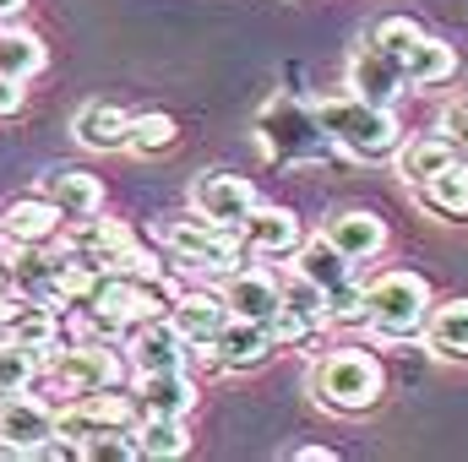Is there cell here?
<instances>
[{
    "instance_id": "19",
    "label": "cell",
    "mask_w": 468,
    "mask_h": 462,
    "mask_svg": "<svg viewBox=\"0 0 468 462\" xmlns=\"http://www.w3.org/2000/svg\"><path fill=\"white\" fill-rule=\"evenodd\" d=\"M131 446L136 457H153V462H175L191 452V436H186V419H164V414H142L131 425Z\"/></svg>"
},
{
    "instance_id": "8",
    "label": "cell",
    "mask_w": 468,
    "mask_h": 462,
    "mask_svg": "<svg viewBox=\"0 0 468 462\" xmlns=\"http://www.w3.org/2000/svg\"><path fill=\"white\" fill-rule=\"evenodd\" d=\"M131 359H136V370H186L191 359H207V348L191 343L180 327H175V316H147L136 332H131ZM213 364V359H207Z\"/></svg>"
},
{
    "instance_id": "36",
    "label": "cell",
    "mask_w": 468,
    "mask_h": 462,
    "mask_svg": "<svg viewBox=\"0 0 468 462\" xmlns=\"http://www.w3.org/2000/svg\"><path fill=\"white\" fill-rule=\"evenodd\" d=\"M294 457H305V462H316V457H322V462H327V457H333V452H327V446H300Z\"/></svg>"
},
{
    "instance_id": "20",
    "label": "cell",
    "mask_w": 468,
    "mask_h": 462,
    "mask_svg": "<svg viewBox=\"0 0 468 462\" xmlns=\"http://www.w3.org/2000/svg\"><path fill=\"white\" fill-rule=\"evenodd\" d=\"M44 196L66 213V224H71V218H93V213H104V185H99L93 174H82V169H55L49 185H44Z\"/></svg>"
},
{
    "instance_id": "18",
    "label": "cell",
    "mask_w": 468,
    "mask_h": 462,
    "mask_svg": "<svg viewBox=\"0 0 468 462\" xmlns=\"http://www.w3.org/2000/svg\"><path fill=\"white\" fill-rule=\"evenodd\" d=\"M224 299H229V316L267 321V316L278 310V278L261 272V267H234L229 283H224Z\"/></svg>"
},
{
    "instance_id": "13",
    "label": "cell",
    "mask_w": 468,
    "mask_h": 462,
    "mask_svg": "<svg viewBox=\"0 0 468 462\" xmlns=\"http://www.w3.org/2000/svg\"><path fill=\"white\" fill-rule=\"evenodd\" d=\"M267 353H272L267 327H261V321H245V316H229V321L218 327V338L207 343V359H213L218 370H256Z\"/></svg>"
},
{
    "instance_id": "1",
    "label": "cell",
    "mask_w": 468,
    "mask_h": 462,
    "mask_svg": "<svg viewBox=\"0 0 468 462\" xmlns=\"http://www.w3.org/2000/svg\"><path fill=\"white\" fill-rule=\"evenodd\" d=\"M316 125L327 131V142H338L349 158H365V163H381L403 147V125L392 110L381 104H365L354 93H338V99H322L316 104Z\"/></svg>"
},
{
    "instance_id": "16",
    "label": "cell",
    "mask_w": 468,
    "mask_h": 462,
    "mask_svg": "<svg viewBox=\"0 0 468 462\" xmlns=\"http://www.w3.org/2000/svg\"><path fill=\"white\" fill-rule=\"evenodd\" d=\"M71 131H77V142H82L88 152H120V147L131 142V115H125L120 104L93 99V104H82V110H77Z\"/></svg>"
},
{
    "instance_id": "30",
    "label": "cell",
    "mask_w": 468,
    "mask_h": 462,
    "mask_svg": "<svg viewBox=\"0 0 468 462\" xmlns=\"http://www.w3.org/2000/svg\"><path fill=\"white\" fill-rule=\"evenodd\" d=\"M180 142V125H175V115H164V110H153V115H131V152H169Z\"/></svg>"
},
{
    "instance_id": "12",
    "label": "cell",
    "mask_w": 468,
    "mask_h": 462,
    "mask_svg": "<svg viewBox=\"0 0 468 462\" xmlns=\"http://www.w3.org/2000/svg\"><path fill=\"white\" fill-rule=\"evenodd\" d=\"M136 414H164V419H186L197 408V381L186 370H142L136 381Z\"/></svg>"
},
{
    "instance_id": "7",
    "label": "cell",
    "mask_w": 468,
    "mask_h": 462,
    "mask_svg": "<svg viewBox=\"0 0 468 462\" xmlns=\"http://www.w3.org/2000/svg\"><path fill=\"white\" fill-rule=\"evenodd\" d=\"M164 245L175 250V256H186V261H197V267H213V272H234L239 267V229H224V224H207V218H197V224H164Z\"/></svg>"
},
{
    "instance_id": "11",
    "label": "cell",
    "mask_w": 468,
    "mask_h": 462,
    "mask_svg": "<svg viewBox=\"0 0 468 462\" xmlns=\"http://www.w3.org/2000/svg\"><path fill=\"white\" fill-rule=\"evenodd\" d=\"M349 93H354V99H365V104L392 110V104L409 93L403 60H398V55H387V49H376V44H365V49L349 60Z\"/></svg>"
},
{
    "instance_id": "17",
    "label": "cell",
    "mask_w": 468,
    "mask_h": 462,
    "mask_svg": "<svg viewBox=\"0 0 468 462\" xmlns=\"http://www.w3.org/2000/svg\"><path fill=\"white\" fill-rule=\"evenodd\" d=\"M169 316H175V327H180L191 343L207 348L213 338H218V327L229 321V299H224V294H213V289H186V294L175 299V310H169Z\"/></svg>"
},
{
    "instance_id": "27",
    "label": "cell",
    "mask_w": 468,
    "mask_h": 462,
    "mask_svg": "<svg viewBox=\"0 0 468 462\" xmlns=\"http://www.w3.org/2000/svg\"><path fill=\"white\" fill-rule=\"evenodd\" d=\"M55 332H60V321H55L49 305H38V299H16V316H11L5 338H16V343H27V348L44 353V348L55 343Z\"/></svg>"
},
{
    "instance_id": "10",
    "label": "cell",
    "mask_w": 468,
    "mask_h": 462,
    "mask_svg": "<svg viewBox=\"0 0 468 462\" xmlns=\"http://www.w3.org/2000/svg\"><path fill=\"white\" fill-rule=\"evenodd\" d=\"M239 245L250 256H261V261H294V250L305 245V234H300V218L289 207H261L256 202L245 213V224H239Z\"/></svg>"
},
{
    "instance_id": "37",
    "label": "cell",
    "mask_w": 468,
    "mask_h": 462,
    "mask_svg": "<svg viewBox=\"0 0 468 462\" xmlns=\"http://www.w3.org/2000/svg\"><path fill=\"white\" fill-rule=\"evenodd\" d=\"M27 0H0V16H11V11H22Z\"/></svg>"
},
{
    "instance_id": "4",
    "label": "cell",
    "mask_w": 468,
    "mask_h": 462,
    "mask_svg": "<svg viewBox=\"0 0 468 462\" xmlns=\"http://www.w3.org/2000/svg\"><path fill=\"white\" fill-rule=\"evenodd\" d=\"M136 419H142V414H136V397L104 386V392H88V397H77L71 408H60V414H55V436L71 441L77 457H82V446H88L93 436H104V430H131Z\"/></svg>"
},
{
    "instance_id": "28",
    "label": "cell",
    "mask_w": 468,
    "mask_h": 462,
    "mask_svg": "<svg viewBox=\"0 0 468 462\" xmlns=\"http://www.w3.org/2000/svg\"><path fill=\"white\" fill-rule=\"evenodd\" d=\"M261 327H267L272 348H305L322 327H327V321H316V316H305V310H294V305H283V299H278V310H272Z\"/></svg>"
},
{
    "instance_id": "24",
    "label": "cell",
    "mask_w": 468,
    "mask_h": 462,
    "mask_svg": "<svg viewBox=\"0 0 468 462\" xmlns=\"http://www.w3.org/2000/svg\"><path fill=\"white\" fill-rule=\"evenodd\" d=\"M452 158H458V147H452L441 131H431V136H414V142L398 147V174H403L409 185H420V180H431L436 169H447Z\"/></svg>"
},
{
    "instance_id": "3",
    "label": "cell",
    "mask_w": 468,
    "mask_h": 462,
    "mask_svg": "<svg viewBox=\"0 0 468 462\" xmlns=\"http://www.w3.org/2000/svg\"><path fill=\"white\" fill-rule=\"evenodd\" d=\"M431 283L420 272H381L376 283H365V327L381 343H409L425 332L431 316Z\"/></svg>"
},
{
    "instance_id": "26",
    "label": "cell",
    "mask_w": 468,
    "mask_h": 462,
    "mask_svg": "<svg viewBox=\"0 0 468 462\" xmlns=\"http://www.w3.org/2000/svg\"><path fill=\"white\" fill-rule=\"evenodd\" d=\"M44 44H38V33H22V27H11V33H0V77H16V82H27V77H38L44 71Z\"/></svg>"
},
{
    "instance_id": "32",
    "label": "cell",
    "mask_w": 468,
    "mask_h": 462,
    "mask_svg": "<svg viewBox=\"0 0 468 462\" xmlns=\"http://www.w3.org/2000/svg\"><path fill=\"white\" fill-rule=\"evenodd\" d=\"M327 327H365V289L354 278L327 289Z\"/></svg>"
},
{
    "instance_id": "9",
    "label": "cell",
    "mask_w": 468,
    "mask_h": 462,
    "mask_svg": "<svg viewBox=\"0 0 468 462\" xmlns=\"http://www.w3.org/2000/svg\"><path fill=\"white\" fill-rule=\"evenodd\" d=\"M191 207H197V218H207V224L239 229V224H245V213L256 207V185H250L245 174L213 169V174H202V180L191 185Z\"/></svg>"
},
{
    "instance_id": "15",
    "label": "cell",
    "mask_w": 468,
    "mask_h": 462,
    "mask_svg": "<svg viewBox=\"0 0 468 462\" xmlns=\"http://www.w3.org/2000/svg\"><path fill=\"white\" fill-rule=\"evenodd\" d=\"M322 239H327V245H338L349 261H370V256H381V250H387V224H381L376 213H365V207H349V213L327 218Z\"/></svg>"
},
{
    "instance_id": "14",
    "label": "cell",
    "mask_w": 468,
    "mask_h": 462,
    "mask_svg": "<svg viewBox=\"0 0 468 462\" xmlns=\"http://www.w3.org/2000/svg\"><path fill=\"white\" fill-rule=\"evenodd\" d=\"M0 229L11 234V245H49L55 234L66 229V213L49 196H16L0 213Z\"/></svg>"
},
{
    "instance_id": "38",
    "label": "cell",
    "mask_w": 468,
    "mask_h": 462,
    "mask_svg": "<svg viewBox=\"0 0 468 462\" xmlns=\"http://www.w3.org/2000/svg\"><path fill=\"white\" fill-rule=\"evenodd\" d=\"M0 278H5V267H0Z\"/></svg>"
},
{
    "instance_id": "5",
    "label": "cell",
    "mask_w": 468,
    "mask_h": 462,
    "mask_svg": "<svg viewBox=\"0 0 468 462\" xmlns=\"http://www.w3.org/2000/svg\"><path fill=\"white\" fill-rule=\"evenodd\" d=\"M120 381V359L115 348L104 343H77V348H60L49 359V386L66 392V397H88V392H104Z\"/></svg>"
},
{
    "instance_id": "34",
    "label": "cell",
    "mask_w": 468,
    "mask_h": 462,
    "mask_svg": "<svg viewBox=\"0 0 468 462\" xmlns=\"http://www.w3.org/2000/svg\"><path fill=\"white\" fill-rule=\"evenodd\" d=\"M16 110H22V82L0 77V115H16Z\"/></svg>"
},
{
    "instance_id": "25",
    "label": "cell",
    "mask_w": 468,
    "mask_h": 462,
    "mask_svg": "<svg viewBox=\"0 0 468 462\" xmlns=\"http://www.w3.org/2000/svg\"><path fill=\"white\" fill-rule=\"evenodd\" d=\"M452 71H458L452 44H441V38H431V33L403 55V77H409V88H436V82H447Z\"/></svg>"
},
{
    "instance_id": "31",
    "label": "cell",
    "mask_w": 468,
    "mask_h": 462,
    "mask_svg": "<svg viewBox=\"0 0 468 462\" xmlns=\"http://www.w3.org/2000/svg\"><path fill=\"white\" fill-rule=\"evenodd\" d=\"M420 38H425V27H420V22H409V16H381V22H376V33H370V44H376V49H387V55H398V60H403Z\"/></svg>"
},
{
    "instance_id": "23",
    "label": "cell",
    "mask_w": 468,
    "mask_h": 462,
    "mask_svg": "<svg viewBox=\"0 0 468 462\" xmlns=\"http://www.w3.org/2000/svg\"><path fill=\"white\" fill-rule=\"evenodd\" d=\"M289 272L311 278L316 289H338V283L354 278V261L338 250V245H327V239H305V245L294 250V267H289Z\"/></svg>"
},
{
    "instance_id": "6",
    "label": "cell",
    "mask_w": 468,
    "mask_h": 462,
    "mask_svg": "<svg viewBox=\"0 0 468 462\" xmlns=\"http://www.w3.org/2000/svg\"><path fill=\"white\" fill-rule=\"evenodd\" d=\"M55 441V414L38 397H0V457H38Z\"/></svg>"
},
{
    "instance_id": "29",
    "label": "cell",
    "mask_w": 468,
    "mask_h": 462,
    "mask_svg": "<svg viewBox=\"0 0 468 462\" xmlns=\"http://www.w3.org/2000/svg\"><path fill=\"white\" fill-rule=\"evenodd\" d=\"M33 375H38V348L16 343V338H0V397L27 392Z\"/></svg>"
},
{
    "instance_id": "35",
    "label": "cell",
    "mask_w": 468,
    "mask_h": 462,
    "mask_svg": "<svg viewBox=\"0 0 468 462\" xmlns=\"http://www.w3.org/2000/svg\"><path fill=\"white\" fill-rule=\"evenodd\" d=\"M11 316H16V294H0V332L11 327Z\"/></svg>"
},
{
    "instance_id": "33",
    "label": "cell",
    "mask_w": 468,
    "mask_h": 462,
    "mask_svg": "<svg viewBox=\"0 0 468 462\" xmlns=\"http://www.w3.org/2000/svg\"><path fill=\"white\" fill-rule=\"evenodd\" d=\"M441 136L458 147V158H468V104H447L441 110Z\"/></svg>"
},
{
    "instance_id": "22",
    "label": "cell",
    "mask_w": 468,
    "mask_h": 462,
    "mask_svg": "<svg viewBox=\"0 0 468 462\" xmlns=\"http://www.w3.org/2000/svg\"><path fill=\"white\" fill-rule=\"evenodd\" d=\"M425 343L436 359H468V299L431 305L425 316Z\"/></svg>"
},
{
    "instance_id": "21",
    "label": "cell",
    "mask_w": 468,
    "mask_h": 462,
    "mask_svg": "<svg viewBox=\"0 0 468 462\" xmlns=\"http://www.w3.org/2000/svg\"><path fill=\"white\" fill-rule=\"evenodd\" d=\"M420 207L436 213V218H468V163L463 158H452L447 169L420 180Z\"/></svg>"
},
{
    "instance_id": "2",
    "label": "cell",
    "mask_w": 468,
    "mask_h": 462,
    "mask_svg": "<svg viewBox=\"0 0 468 462\" xmlns=\"http://www.w3.org/2000/svg\"><path fill=\"white\" fill-rule=\"evenodd\" d=\"M381 392H387V370H381V359L370 353V348H333V353H322V364L311 370V397L322 403V408H333V414H370L376 403H381Z\"/></svg>"
}]
</instances>
